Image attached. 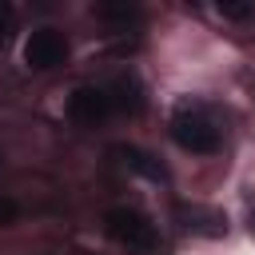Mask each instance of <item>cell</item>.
Returning a JSON list of instances; mask_svg holds the SVG:
<instances>
[{"instance_id": "cell-8", "label": "cell", "mask_w": 255, "mask_h": 255, "mask_svg": "<svg viewBox=\"0 0 255 255\" xmlns=\"http://www.w3.org/2000/svg\"><path fill=\"white\" fill-rule=\"evenodd\" d=\"M215 12H219V16H227V20H247L255 8H251V4H235V0H219V4H215Z\"/></svg>"}, {"instance_id": "cell-4", "label": "cell", "mask_w": 255, "mask_h": 255, "mask_svg": "<svg viewBox=\"0 0 255 255\" xmlns=\"http://www.w3.org/2000/svg\"><path fill=\"white\" fill-rule=\"evenodd\" d=\"M112 116V100L104 88H76L68 96V120L80 124V128H96Z\"/></svg>"}, {"instance_id": "cell-6", "label": "cell", "mask_w": 255, "mask_h": 255, "mask_svg": "<svg viewBox=\"0 0 255 255\" xmlns=\"http://www.w3.org/2000/svg\"><path fill=\"white\" fill-rule=\"evenodd\" d=\"M104 92H108V100H112V112H139V104H143L135 80H116V84L104 88Z\"/></svg>"}, {"instance_id": "cell-3", "label": "cell", "mask_w": 255, "mask_h": 255, "mask_svg": "<svg viewBox=\"0 0 255 255\" xmlns=\"http://www.w3.org/2000/svg\"><path fill=\"white\" fill-rule=\"evenodd\" d=\"M24 60H28V68H36V72L60 68V64L68 60V40H64L56 28H40V32L28 36V44H24Z\"/></svg>"}, {"instance_id": "cell-9", "label": "cell", "mask_w": 255, "mask_h": 255, "mask_svg": "<svg viewBox=\"0 0 255 255\" xmlns=\"http://www.w3.org/2000/svg\"><path fill=\"white\" fill-rule=\"evenodd\" d=\"M96 16H112V20H131L135 8L131 4H96Z\"/></svg>"}, {"instance_id": "cell-5", "label": "cell", "mask_w": 255, "mask_h": 255, "mask_svg": "<svg viewBox=\"0 0 255 255\" xmlns=\"http://www.w3.org/2000/svg\"><path fill=\"white\" fill-rule=\"evenodd\" d=\"M112 155H116L124 167H131V171H139V175H147V179H167L163 163H159L155 155H147L143 147H128V143H116V147H112Z\"/></svg>"}, {"instance_id": "cell-7", "label": "cell", "mask_w": 255, "mask_h": 255, "mask_svg": "<svg viewBox=\"0 0 255 255\" xmlns=\"http://www.w3.org/2000/svg\"><path fill=\"white\" fill-rule=\"evenodd\" d=\"M179 219L187 231H207V235H223V215L207 211V207H179Z\"/></svg>"}, {"instance_id": "cell-10", "label": "cell", "mask_w": 255, "mask_h": 255, "mask_svg": "<svg viewBox=\"0 0 255 255\" xmlns=\"http://www.w3.org/2000/svg\"><path fill=\"white\" fill-rule=\"evenodd\" d=\"M16 32V8L8 0H0V40H8Z\"/></svg>"}, {"instance_id": "cell-2", "label": "cell", "mask_w": 255, "mask_h": 255, "mask_svg": "<svg viewBox=\"0 0 255 255\" xmlns=\"http://www.w3.org/2000/svg\"><path fill=\"white\" fill-rule=\"evenodd\" d=\"M104 227H108V235H112L116 243L135 247V251H151V247L159 243L155 223H151L147 215H139L135 207H112V211L104 215Z\"/></svg>"}, {"instance_id": "cell-1", "label": "cell", "mask_w": 255, "mask_h": 255, "mask_svg": "<svg viewBox=\"0 0 255 255\" xmlns=\"http://www.w3.org/2000/svg\"><path fill=\"white\" fill-rule=\"evenodd\" d=\"M171 135H175V143L183 151H195V155L219 151V128L195 108H183V112L171 116Z\"/></svg>"}, {"instance_id": "cell-11", "label": "cell", "mask_w": 255, "mask_h": 255, "mask_svg": "<svg viewBox=\"0 0 255 255\" xmlns=\"http://www.w3.org/2000/svg\"><path fill=\"white\" fill-rule=\"evenodd\" d=\"M16 211H20V207H16V199H8V195H0V227H8V223L16 219Z\"/></svg>"}]
</instances>
